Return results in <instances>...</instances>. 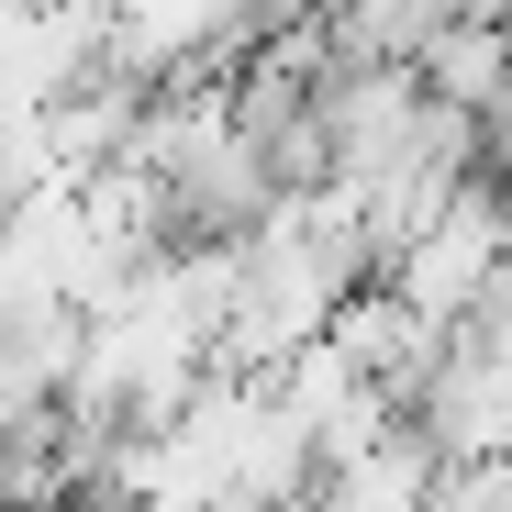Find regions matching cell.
<instances>
[{
    "label": "cell",
    "mask_w": 512,
    "mask_h": 512,
    "mask_svg": "<svg viewBox=\"0 0 512 512\" xmlns=\"http://www.w3.org/2000/svg\"><path fill=\"white\" fill-rule=\"evenodd\" d=\"M412 78H423V101H435V112L479 123V134L512 123V34H501V23H446L435 45L412 56Z\"/></svg>",
    "instance_id": "obj_1"
}]
</instances>
